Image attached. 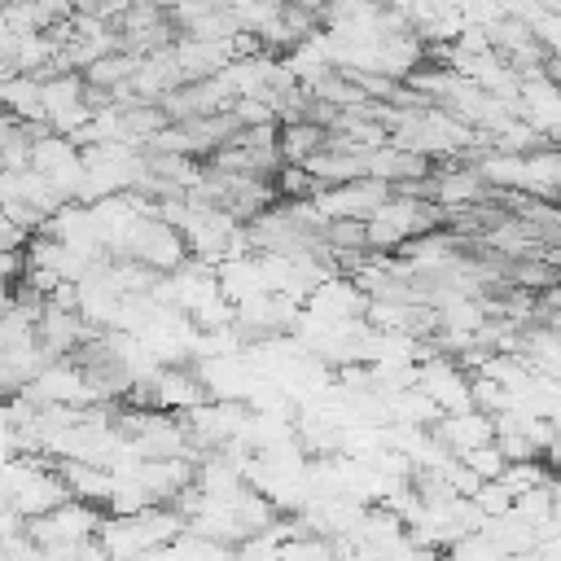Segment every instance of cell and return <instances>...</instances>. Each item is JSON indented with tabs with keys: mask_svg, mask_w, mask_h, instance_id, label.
I'll return each instance as SVG.
<instances>
[{
	"mask_svg": "<svg viewBox=\"0 0 561 561\" xmlns=\"http://www.w3.org/2000/svg\"><path fill=\"white\" fill-rule=\"evenodd\" d=\"M127 259H136L149 272H175L188 259V245L171 224H162L153 215H140L127 232Z\"/></svg>",
	"mask_w": 561,
	"mask_h": 561,
	"instance_id": "cell-1",
	"label": "cell"
},
{
	"mask_svg": "<svg viewBox=\"0 0 561 561\" xmlns=\"http://www.w3.org/2000/svg\"><path fill=\"white\" fill-rule=\"evenodd\" d=\"M438 412H469V373L460 368V359L447 355H430L416 364V386Z\"/></svg>",
	"mask_w": 561,
	"mask_h": 561,
	"instance_id": "cell-2",
	"label": "cell"
},
{
	"mask_svg": "<svg viewBox=\"0 0 561 561\" xmlns=\"http://www.w3.org/2000/svg\"><path fill=\"white\" fill-rule=\"evenodd\" d=\"M386 197H390V184H381V180H351V184H337V188H320L311 197V206L324 219H368V215H377V206Z\"/></svg>",
	"mask_w": 561,
	"mask_h": 561,
	"instance_id": "cell-3",
	"label": "cell"
},
{
	"mask_svg": "<svg viewBox=\"0 0 561 561\" xmlns=\"http://www.w3.org/2000/svg\"><path fill=\"white\" fill-rule=\"evenodd\" d=\"M149 390H153V412H180V416H184L188 408H197V403L210 399V390L202 386V377L188 373L184 364L158 368V373L149 377Z\"/></svg>",
	"mask_w": 561,
	"mask_h": 561,
	"instance_id": "cell-4",
	"label": "cell"
},
{
	"mask_svg": "<svg viewBox=\"0 0 561 561\" xmlns=\"http://www.w3.org/2000/svg\"><path fill=\"white\" fill-rule=\"evenodd\" d=\"M491 416H482V412H443L434 425H430V438L438 443V447H447L451 456H465V451H473V447H482V443H491Z\"/></svg>",
	"mask_w": 561,
	"mask_h": 561,
	"instance_id": "cell-5",
	"label": "cell"
},
{
	"mask_svg": "<svg viewBox=\"0 0 561 561\" xmlns=\"http://www.w3.org/2000/svg\"><path fill=\"white\" fill-rule=\"evenodd\" d=\"M53 473L61 478V486L70 491V500H83V504H105V491H110V469L101 465H83V460H57Z\"/></svg>",
	"mask_w": 561,
	"mask_h": 561,
	"instance_id": "cell-6",
	"label": "cell"
},
{
	"mask_svg": "<svg viewBox=\"0 0 561 561\" xmlns=\"http://www.w3.org/2000/svg\"><path fill=\"white\" fill-rule=\"evenodd\" d=\"M324 149V131L316 123H276V153L280 167H302L311 153Z\"/></svg>",
	"mask_w": 561,
	"mask_h": 561,
	"instance_id": "cell-7",
	"label": "cell"
},
{
	"mask_svg": "<svg viewBox=\"0 0 561 561\" xmlns=\"http://www.w3.org/2000/svg\"><path fill=\"white\" fill-rule=\"evenodd\" d=\"M456 460H460L478 482H495V478L504 473V465H508V460L495 451V443H482V447H473V451H465V456H456Z\"/></svg>",
	"mask_w": 561,
	"mask_h": 561,
	"instance_id": "cell-8",
	"label": "cell"
},
{
	"mask_svg": "<svg viewBox=\"0 0 561 561\" xmlns=\"http://www.w3.org/2000/svg\"><path fill=\"white\" fill-rule=\"evenodd\" d=\"M469 504L482 513V517H500V513H508L513 508V491L495 478V482H478V491L469 495Z\"/></svg>",
	"mask_w": 561,
	"mask_h": 561,
	"instance_id": "cell-9",
	"label": "cell"
},
{
	"mask_svg": "<svg viewBox=\"0 0 561 561\" xmlns=\"http://www.w3.org/2000/svg\"><path fill=\"white\" fill-rule=\"evenodd\" d=\"M228 114L237 118V127H267V123H276L272 105L259 101V96H237V101H228Z\"/></svg>",
	"mask_w": 561,
	"mask_h": 561,
	"instance_id": "cell-10",
	"label": "cell"
},
{
	"mask_svg": "<svg viewBox=\"0 0 561 561\" xmlns=\"http://www.w3.org/2000/svg\"><path fill=\"white\" fill-rule=\"evenodd\" d=\"M26 241H31V237H26L22 228H13V224L0 215V250H22Z\"/></svg>",
	"mask_w": 561,
	"mask_h": 561,
	"instance_id": "cell-11",
	"label": "cell"
}]
</instances>
